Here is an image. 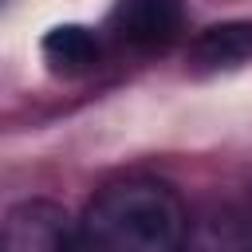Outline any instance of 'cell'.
<instances>
[{"label":"cell","mask_w":252,"mask_h":252,"mask_svg":"<svg viewBox=\"0 0 252 252\" xmlns=\"http://www.w3.org/2000/svg\"><path fill=\"white\" fill-rule=\"evenodd\" d=\"M193 224L181 193L161 177L102 185L79 217V252H189Z\"/></svg>","instance_id":"cell-1"},{"label":"cell","mask_w":252,"mask_h":252,"mask_svg":"<svg viewBox=\"0 0 252 252\" xmlns=\"http://www.w3.org/2000/svg\"><path fill=\"white\" fill-rule=\"evenodd\" d=\"M4 252H79V220L55 201H20L4 213Z\"/></svg>","instance_id":"cell-2"},{"label":"cell","mask_w":252,"mask_h":252,"mask_svg":"<svg viewBox=\"0 0 252 252\" xmlns=\"http://www.w3.org/2000/svg\"><path fill=\"white\" fill-rule=\"evenodd\" d=\"M181 0H122L114 8V32L130 47H165L181 32Z\"/></svg>","instance_id":"cell-3"},{"label":"cell","mask_w":252,"mask_h":252,"mask_svg":"<svg viewBox=\"0 0 252 252\" xmlns=\"http://www.w3.org/2000/svg\"><path fill=\"white\" fill-rule=\"evenodd\" d=\"M248 59H252V24H244V20L213 24L189 47V67L201 71V75L232 71V67H240Z\"/></svg>","instance_id":"cell-4"},{"label":"cell","mask_w":252,"mask_h":252,"mask_svg":"<svg viewBox=\"0 0 252 252\" xmlns=\"http://www.w3.org/2000/svg\"><path fill=\"white\" fill-rule=\"evenodd\" d=\"M43 59L55 75H83L98 63V35L83 24H59L43 35Z\"/></svg>","instance_id":"cell-5"},{"label":"cell","mask_w":252,"mask_h":252,"mask_svg":"<svg viewBox=\"0 0 252 252\" xmlns=\"http://www.w3.org/2000/svg\"><path fill=\"white\" fill-rule=\"evenodd\" d=\"M244 252H252V240H248V248H244Z\"/></svg>","instance_id":"cell-6"}]
</instances>
